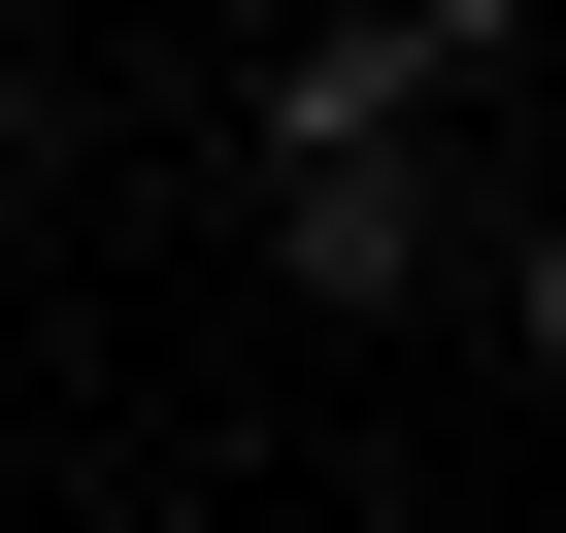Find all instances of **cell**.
Here are the masks:
<instances>
[{
    "mask_svg": "<svg viewBox=\"0 0 566 533\" xmlns=\"http://www.w3.org/2000/svg\"><path fill=\"white\" fill-rule=\"evenodd\" d=\"M266 233H301V301H433V134H301Z\"/></svg>",
    "mask_w": 566,
    "mask_h": 533,
    "instance_id": "6da1fadb",
    "label": "cell"
},
{
    "mask_svg": "<svg viewBox=\"0 0 566 533\" xmlns=\"http://www.w3.org/2000/svg\"><path fill=\"white\" fill-rule=\"evenodd\" d=\"M301 134H433V34H400V0H367V34H266V167H301Z\"/></svg>",
    "mask_w": 566,
    "mask_h": 533,
    "instance_id": "7a4b0ae2",
    "label": "cell"
},
{
    "mask_svg": "<svg viewBox=\"0 0 566 533\" xmlns=\"http://www.w3.org/2000/svg\"><path fill=\"white\" fill-rule=\"evenodd\" d=\"M500 334H533V400H566V233H533V266H500Z\"/></svg>",
    "mask_w": 566,
    "mask_h": 533,
    "instance_id": "3957f363",
    "label": "cell"
},
{
    "mask_svg": "<svg viewBox=\"0 0 566 533\" xmlns=\"http://www.w3.org/2000/svg\"><path fill=\"white\" fill-rule=\"evenodd\" d=\"M400 34H433V67H500V34H533V0H400Z\"/></svg>",
    "mask_w": 566,
    "mask_h": 533,
    "instance_id": "277c9868",
    "label": "cell"
}]
</instances>
